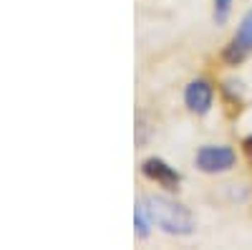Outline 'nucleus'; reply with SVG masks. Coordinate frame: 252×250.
Wrapping results in <instances>:
<instances>
[{
    "label": "nucleus",
    "instance_id": "f257e3e1",
    "mask_svg": "<svg viewBox=\"0 0 252 250\" xmlns=\"http://www.w3.org/2000/svg\"><path fill=\"white\" fill-rule=\"evenodd\" d=\"M144 202L152 215V222L166 235H192L194 233V227H197L194 215L182 202L164 197V195H149V197H144Z\"/></svg>",
    "mask_w": 252,
    "mask_h": 250
},
{
    "label": "nucleus",
    "instance_id": "6e6552de",
    "mask_svg": "<svg viewBox=\"0 0 252 250\" xmlns=\"http://www.w3.org/2000/svg\"><path fill=\"white\" fill-rule=\"evenodd\" d=\"M242 149H245V154H247V159H250V164H252V134L242 142Z\"/></svg>",
    "mask_w": 252,
    "mask_h": 250
},
{
    "label": "nucleus",
    "instance_id": "f03ea898",
    "mask_svg": "<svg viewBox=\"0 0 252 250\" xmlns=\"http://www.w3.org/2000/svg\"><path fill=\"white\" fill-rule=\"evenodd\" d=\"M194 162H197L199 172L220 175V172L232 170L235 162H237V154H235L232 147H224V144H204V147H199Z\"/></svg>",
    "mask_w": 252,
    "mask_h": 250
},
{
    "label": "nucleus",
    "instance_id": "7ed1b4c3",
    "mask_svg": "<svg viewBox=\"0 0 252 250\" xmlns=\"http://www.w3.org/2000/svg\"><path fill=\"white\" fill-rule=\"evenodd\" d=\"M252 53V10H247L237 26V33L232 36V40L224 46L222 58L227 66H240L242 61H247V56Z\"/></svg>",
    "mask_w": 252,
    "mask_h": 250
},
{
    "label": "nucleus",
    "instance_id": "423d86ee",
    "mask_svg": "<svg viewBox=\"0 0 252 250\" xmlns=\"http://www.w3.org/2000/svg\"><path fill=\"white\" fill-rule=\"evenodd\" d=\"M134 230H136V238L146 240L149 238V230H152V215L146 210V202H136L134 207Z\"/></svg>",
    "mask_w": 252,
    "mask_h": 250
},
{
    "label": "nucleus",
    "instance_id": "0eeeda50",
    "mask_svg": "<svg viewBox=\"0 0 252 250\" xmlns=\"http://www.w3.org/2000/svg\"><path fill=\"white\" fill-rule=\"evenodd\" d=\"M229 10H232V0H215V20L217 23H224Z\"/></svg>",
    "mask_w": 252,
    "mask_h": 250
},
{
    "label": "nucleus",
    "instance_id": "20e7f679",
    "mask_svg": "<svg viewBox=\"0 0 252 250\" xmlns=\"http://www.w3.org/2000/svg\"><path fill=\"white\" fill-rule=\"evenodd\" d=\"M212 104H215V89H212V83H209V81L197 78L192 83H187V89H184V107L192 114H197V116L209 114Z\"/></svg>",
    "mask_w": 252,
    "mask_h": 250
},
{
    "label": "nucleus",
    "instance_id": "39448f33",
    "mask_svg": "<svg viewBox=\"0 0 252 250\" xmlns=\"http://www.w3.org/2000/svg\"><path fill=\"white\" fill-rule=\"evenodd\" d=\"M141 172L146 179H152L157 182L159 187H164V190H179V184H182V175L174 170L172 164H166L164 159L159 157H149V159H144L141 162Z\"/></svg>",
    "mask_w": 252,
    "mask_h": 250
}]
</instances>
